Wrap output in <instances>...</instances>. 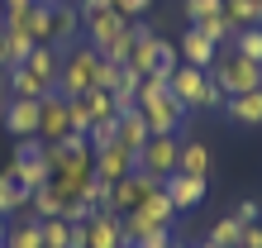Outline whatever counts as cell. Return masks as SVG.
I'll return each instance as SVG.
<instances>
[{
    "label": "cell",
    "mask_w": 262,
    "mask_h": 248,
    "mask_svg": "<svg viewBox=\"0 0 262 248\" xmlns=\"http://www.w3.org/2000/svg\"><path fill=\"white\" fill-rule=\"evenodd\" d=\"M5 105H10V72L0 67V115H5Z\"/></svg>",
    "instance_id": "40"
},
{
    "label": "cell",
    "mask_w": 262,
    "mask_h": 248,
    "mask_svg": "<svg viewBox=\"0 0 262 248\" xmlns=\"http://www.w3.org/2000/svg\"><path fill=\"white\" fill-rule=\"evenodd\" d=\"M76 100H81V110H86V119H91V124H100V119H119V115H115L110 91H100V86H91L86 96H76Z\"/></svg>",
    "instance_id": "28"
},
{
    "label": "cell",
    "mask_w": 262,
    "mask_h": 248,
    "mask_svg": "<svg viewBox=\"0 0 262 248\" xmlns=\"http://www.w3.org/2000/svg\"><path fill=\"white\" fill-rule=\"evenodd\" d=\"M72 248H129L124 229H119V215L105 205L91 210L81 224H72Z\"/></svg>",
    "instance_id": "7"
},
{
    "label": "cell",
    "mask_w": 262,
    "mask_h": 248,
    "mask_svg": "<svg viewBox=\"0 0 262 248\" xmlns=\"http://www.w3.org/2000/svg\"><path fill=\"white\" fill-rule=\"evenodd\" d=\"M210 81L220 86L224 96H243V91H257V86H262V62L238 57L234 48H220V57H214V67H210Z\"/></svg>",
    "instance_id": "4"
},
{
    "label": "cell",
    "mask_w": 262,
    "mask_h": 248,
    "mask_svg": "<svg viewBox=\"0 0 262 248\" xmlns=\"http://www.w3.org/2000/svg\"><path fill=\"white\" fill-rule=\"evenodd\" d=\"M43 229V248H72V224L67 220H38Z\"/></svg>",
    "instance_id": "33"
},
{
    "label": "cell",
    "mask_w": 262,
    "mask_h": 248,
    "mask_svg": "<svg viewBox=\"0 0 262 248\" xmlns=\"http://www.w3.org/2000/svg\"><path fill=\"white\" fill-rule=\"evenodd\" d=\"M138 81H143L138 72L119 67V81H115V91H110V100H115V115H129V110H138Z\"/></svg>",
    "instance_id": "24"
},
{
    "label": "cell",
    "mask_w": 262,
    "mask_h": 248,
    "mask_svg": "<svg viewBox=\"0 0 262 248\" xmlns=\"http://www.w3.org/2000/svg\"><path fill=\"white\" fill-rule=\"evenodd\" d=\"M148 5H152V0H110V10H115V14H124V19H143Z\"/></svg>",
    "instance_id": "35"
},
{
    "label": "cell",
    "mask_w": 262,
    "mask_h": 248,
    "mask_svg": "<svg viewBox=\"0 0 262 248\" xmlns=\"http://www.w3.org/2000/svg\"><path fill=\"white\" fill-rule=\"evenodd\" d=\"M210 167H214L210 148H205V143H186V138H181V158H177V172H186V177H210Z\"/></svg>",
    "instance_id": "23"
},
{
    "label": "cell",
    "mask_w": 262,
    "mask_h": 248,
    "mask_svg": "<svg viewBox=\"0 0 262 248\" xmlns=\"http://www.w3.org/2000/svg\"><path fill=\"white\" fill-rule=\"evenodd\" d=\"M205 191H210L205 177H186V172H172V177L162 181V196L172 200V210H177V215H181V210H195L200 200H205Z\"/></svg>",
    "instance_id": "13"
},
{
    "label": "cell",
    "mask_w": 262,
    "mask_h": 248,
    "mask_svg": "<svg viewBox=\"0 0 262 248\" xmlns=\"http://www.w3.org/2000/svg\"><path fill=\"white\" fill-rule=\"evenodd\" d=\"M177 158H181V134H152L143 148H138L134 167L138 172H148L152 181H167L177 172Z\"/></svg>",
    "instance_id": "8"
},
{
    "label": "cell",
    "mask_w": 262,
    "mask_h": 248,
    "mask_svg": "<svg viewBox=\"0 0 262 248\" xmlns=\"http://www.w3.org/2000/svg\"><path fill=\"white\" fill-rule=\"evenodd\" d=\"M238 248H262V224H243V239Z\"/></svg>",
    "instance_id": "38"
},
{
    "label": "cell",
    "mask_w": 262,
    "mask_h": 248,
    "mask_svg": "<svg viewBox=\"0 0 262 248\" xmlns=\"http://www.w3.org/2000/svg\"><path fill=\"white\" fill-rule=\"evenodd\" d=\"M19 210H29V191H24L14 177L0 172V215H5V220H14Z\"/></svg>",
    "instance_id": "27"
},
{
    "label": "cell",
    "mask_w": 262,
    "mask_h": 248,
    "mask_svg": "<svg viewBox=\"0 0 262 248\" xmlns=\"http://www.w3.org/2000/svg\"><path fill=\"white\" fill-rule=\"evenodd\" d=\"M177 53H181V62H186V67H200V72H210L214 57H220V48H214V43L200 34V29H186V34H181Z\"/></svg>",
    "instance_id": "18"
},
{
    "label": "cell",
    "mask_w": 262,
    "mask_h": 248,
    "mask_svg": "<svg viewBox=\"0 0 262 248\" xmlns=\"http://www.w3.org/2000/svg\"><path fill=\"white\" fill-rule=\"evenodd\" d=\"M5 229H10V220H5V215H0V243H5Z\"/></svg>",
    "instance_id": "42"
},
{
    "label": "cell",
    "mask_w": 262,
    "mask_h": 248,
    "mask_svg": "<svg viewBox=\"0 0 262 248\" xmlns=\"http://www.w3.org/2000/svg\"><path fill=\"white\" fill-rule=\"evenodd\" d=\"M243 239V224L234 220V215H224V220H214L210 224V243H220V248H238Z\"/></svg>",
    "instance_id": "31"
},
{
    "label": "cell",
    "mask_w": 262,
    "mask_h": 248,
    "mask_svg": "<svg viewBox=\"0 0 262 248\" xmlns=\"http://www.w3.org/2000/svg\"><path fill=\"white\" fill-rule=\"evenodd\" d=\"M181 10H186L191 24H200V19H210V14H224V0H181Z\"/></svg>",
    "instance_id": "34"
},
{
    "label": "cell",
    "mask_w": 262,
    "mask_h": 248,
    "mask_svg": "<svg viewBox=\"0 0 262 248\" xmlns=\"http://www.w3.org/2000/svg\"><path fill=\"white\" fill-rule=\"evenodd\" d=\"M191 29H200L214 48H229V43H234V34H238V29L229 24V14H210V19H200V24H191Z\"/></svg>",
    "instance_id": "30"
},
{
    "label": "cell",
    "mask_w": 262,
    "mask_h": 248,
    "mask_svg": "<svg viewBox=\"0 0 262 248\" xmlns=\"http://www.w3.org/2000/svg\"><path fill=\"white\" fill-rule=\"evenodd\" d=\"M224 14L234 29H262V0H224Z\"/></svg>",
    "instance_id": "26"
},
{
    "label": "cell",
    "mask_w": 262,
    "mask_h": 248,
    "mask_svg": "<svg viewBox=\"0 0 262 248\" xmlns=\"http://www.w3.org/2000/svg\"><path fill=\"white\" fill-rule=\"evenodd\" d=\"M0 248H5V243H0Z\"/></svg>",
    "instance_id": "45"
},
{
    "label": "cell",
    "mask_w": 262,
    "mask_h": 248,
    "mask_svg": "<svg viewBox=\"0 0 262 248\" xmlns=\"http://www.w3.org/2000/svg\"><path fill=\"white\" fill-rule=\"evenodd\" d=\"M5 24L29 34L34 43H53V5L48 0H29V5H19V10H5Z\"/></svg>",
    "instance_id": "10"
},
{
    "label": "cell",
    "mask_w": 262,
    "mask_h": 248,
    "mask_svg": "<svg viewBox=\"0 0 262 248\" xmlns=\"http://www.w3.org/2000/svg\"><path fill=\"white\" fill-rule=\"evenodd\" d=\"M19 5H29V0H0V10H19Z\"/></svg>",
    "instance_id": "41"
},
{
    "label": "cell",
    "mask_w": 262,
    "mask_h": 248,
    "mask_svg": "<svg viewBox=\"0 0 262 248\" xmlns=\"http://www.w3.org/2000/svg\"><path fill=\"white\" fill-rule=\"evenodd\" d=\"M48 5H76V0H48Z\"/></svg>",
    "instance_id": "43"
},
{
    "label": "cell",
    "mask_w": 262,
    "mask_h": 248,
    "mask_svg": "<svg viewBox=\"0 0 262 248\" xmlns=\"http://www.w3.org/2000/svg\"><path fill=\"white\" fill-rule=\"evenodd\" d=\"M86 34V24H81V10L76 5H53V48L62 53V48H76Z\"/></svg>",
    "instance_id": "15"
},
{
    "label": "cell",
    "mask_w": 262,
    "mask_h": 248,
    "mask_svg": "<svg viewBox=\"0 0 262 248\" xmlns=\"http://www.w3.org/2000/svg\"><path fill=\"white\" fill-rule=\"evenodd\" d=\"M229 48H234L238 57H248V62H262V29H238Z\"/></svg>",
    "instance_id": "32"
},
{
    "label": "cell",
    "mask_w": 262,
    "mask_h": 248,
    "mask_svg": "<svg viewBox=\"0 0 262 248\" xmlns=\"http://www.w3.org/2000/svg\"><path fill=\"white\" fill-rule=\"evenodd\" d=\"M38 43L29 38V34H19V29H10L5 19H0V67L5 72H14V67H24L29 62V53H34Z\"/></svg>",
    "instance_id": "17"
},
{
    "label": "cell",
    "mask_w": 262,
    "mask_h": 248,
    "mask_svg": "<svg viewBox=\"0 0 262 248\" xmlns=\"http://www.w3.org/2000/svg\"><path fill=\"white\" fill-rule=\"evenodd\" d=\"M177 243V234H172V229H152V234H143V239H138V243H129V248H172Z\"/></svg>",
    "instance_id": "36"
},
{
    "label": "cell",
    "mask_w": 262,
    "mask_h": 248,
    "mask_svg": "<svg viewBox=\"0 0 262 248\" xmlns=\"http://www.w3.org/2000/svg\"><path fill=\"white\" fill-rule=\"evenodd\" d=\"M81 24H86L81 43H91L96 53H105V43H115V38L129 29V19H124V14H115V10H96V14H86Z\"/></svg>",
    "instance_id": "12"
},
{
    "label": "cell",
    "mask_w": 262,
    "mask_h": 248,
    "mask_svg": "<svg viewBox=\"0 0 262 248\" xmlns=\"http://www.w3.org/2000/svg\"><path fill=\"white\" fill-rule=\"evenodd\" d=\"M134 172V153L124 148V143H105L100 153H96V177L110 186V181H124Z\"/></svg>",
    "instance_id": "16"
},
{
    "label": "cell",
    "mask_w": 262,
    "mask_h": 248,
    "mask_svg": "<svg viewBox=\"0 0 262 248\" xmlns=\"http://www.w3.org/2000/svg\"><path fill=\"white\" fill-rule=\"evenodd\" d=\"M172 220H177V210H172V200H167L162 186H158L143 205H134L129 215H119V229H124V243H138L143 234H152V229H172Z\"/></svg>",
    "instance_id": "6"
},
{
    "label": "cell",
    "mask_w": 262,
    "mask_h": 248,
    "mask_svg": "<svg viewBox=\"0 0 262 248\" xmlns=\"http://www.w3.org/2000/svg\"><path fill=\"white\" fill-rule=\"evenodd\" d=\"M24 67L34 72V76H38V81L48 86V91H57V67H62V53H57L53 43H38V48L29 53V62H24Z\"/></svg>",
    "instance_id": "20"
},
{
    "label": "cell",
    "mask_w": 262,
    "mask_h": 248,
    "mask_svg": "<svg viewBox=\"0 0 262 248\" xmlns=\"http://www.w3.org/2000/svg\"><path fill=\"white\" fill-rule=\"evenodd\" d=\"M38 138L43 143H62V138L72 134V115H67V96H57V91H48V96L38 100Z\"/></svg>",
    "instance_id": "11"
},
{
    "label": "cell",
    "mask_w": 262,
    "mask_h": 248,
    "mask_svg": "<svg viewBox=\"0 0 262 248\" xmlns=\"http://www.w3.org/2000/svg\"><path fill=\"white\" fill-rule=\"evenodd\" d=\"M43 96H48V86H43L29 67H14L10 72V100H43Z\"/></svg>",
    "instance_id": "25"
},
{
    "label": "cell",
    "mask_w": 262,
    "mask_h": 248,
    "mask_svg": "<svg viewBox=\"0 0 262 248\" xmlns=\"http://www.w3.org/2000/svg\"><path fill=\"white\" fill-rule=\"evenodd\" d=\"M158 186H162V181H152L148 172H138V167H134V172H129L124 181H110V186H105V210L129 215L134 205H143V200H148L152 191H158Z\"/></svg>",
    "instance_id": "9"
},
{
    "label": "cell",
    "mask_w": 262,
    "mask_h": 248,
    "mask_svg": "<svg viewBox=\"0 0 262 248\" xmlns=\"http://www.w3.org/2000/svg\"><path fill=\"white\" fill-rule=\"evenodd\" d=\"M234 220H238V224H257V220H262V205H257V200H238Z\"/></svg>",
    "instance_id": "37"
},
{
    "label": "cell",
    "mask_w": 262,
    "mask_h": 248,
    "mask_svg": "<svg viewBox=\"0 0 262 248\" xmlns=\"http://www.w3.org/2000/svg\"><path fill=\"white\" fill-rule=\"evenodd\" d=\"M5 177H14L29 196H34L38 186H48V143H43V138H19L14 153H10Z\"/></svg>",
    "instance_id": "5"
},
{
    "label": "cell",
    "mask_w": 262,
    "mask_h": 248,
    "mask_svg": "<svg viewBox=\"0 0 262 248\" xmlns=\"http://www.w3.org/2000/svg\"><path fill=\"white\" fill-rule=\"evenodd\" d=\"M167 91H172V96H177L181 105H186V110H224V105H229V96H224V91L210 81V72L186 67V62H181V67L172 72Z\"/></svg>",
    "instance_id": "2"
},
{
    "label": "cell",
    "mask_w": 262,
    "mask_h": 248,
    "mask_svg": "<svg viewBox=\"0 0 262 248\" xmlns=\"http://www.w3.org/2000/svg\"><path fill=\"white\" fill-rule=\"evenodd\" d=\"M152 138V129H148V119L138 115V110H129V115H119V134H115V143H124L134 158H138V148H143Z\"/></svg>",
    "instance_id": "22"
},
{
    "label": "cell",
    "mask_w": 262,
    "mask_h": 248,
    "mask_svg": "<svg viewBox=\"0 0 262 248\" xmlns=\"http://www.w3.org/2000/svg\"><path fill=\"white\" fill-rule=\"evenodd\" d=\"M38 100H10L5 115H0V124H5V134L19 143V138H38Z\"/></svg>",
    "instance_id": "14"
},
{
    "label": "cell",
    "mask_w": 262,
    "mask_h": 248,
    "mask_svg": "<svg viewBox=\"0 0 262 248\" xmlns=\"http://www.w3.org/2000/svg\"><path fill=\"white\" fill-rule=\"evenodd\" d=\"M172 248H191V243H181V239H177V243H172Z\"/></svg>",
    "instance_id": "44"
},
{
    "label": "cell",
    "mask_w": 262,
    "mask_h": 248,
    "mask_svg": "<svg viewBox=\"0 0 262 248\" xmlns=\"http://www.w3.org/2000/svg\"><path fill=\"white\" fill-rule=\"evenodd\" d=\"M224 115L234 119V124H243V129H257V124H262V86L257 91H243V96H229Z\"/></svg>",
    "instance_id": "19"
},
{
    "label": "cell",
    "mask_w": 262,
    "mask_h": 248,
    "mask_svg": "<svg viewBox=\"0 0 262 248\" xmlns=\"http://www.w3.org/2000/svg\"><path fill=\"white\" fill-rule=\"evenodd\" d=\"M100 62H105V57L91 48V43L67 48V53H62V67H57V96H67V100L86 96V91L96 86V67H100Z\"/></svg>",
    "instance_id": "3"
},
{
    "label": "cell",
    "mask_w": 262,
    "mask_h": 248,
    "mask_svg": "<svg viewBox=\"0 0 262 248\" xmlns=\"http://www.w3.org/2000/svg\"><path fill=\"white\" fill-rule=\"evenodd\" d=\"M29 215H34V220H62V196H57L53 186H38V191L29 196Z\"/></svg>",
    "instance_id": "29"
},
{
    "label": "cell",
    "mask_w": 262,
    "mask_h": 248,
    "mask_svg": "<svg viewBox=\"0 0 262 248\" xmlns=\"http://www.w3.org/2000/svg\"><path fill=\"white\" fill-rule=\"evenodd\" d=\"M138 115L148 119L152 134H181V124H186L191 110L167 91V76H143L138 81Z\"/></svg>",
    "instance_id": "1"
},
{
    "label": "cell",
    "mask_w": 262,
    "mask_h": 248,
    "mask_svg": "<svg viewBox=\"0 0 262 248\" xmlns=\"http://www.w3.org/2000/svg\"><path fill=\"white\" fill-rule=\"evenodd\" d=\"M76 10H81V19H86V14H96V10H110V0H76Z\"/></svg>",
    "instance_id": "39"
},
{
    "label": "cell",
    "mask_w": 262,
    "mask_h": 248,
    "mask_svg": "<svg viewBox=\"0 0 262 248\" xmlns=\"http://www.w3.org/2000/svg\"><path fill=\"white\" fill-rule=\"evenodd\" d=\"M5 248H43V229H38V220L29 210H19L10 220V229H5Z\"/></svg>",
    "instance_id": "21"
}]
</instances>
